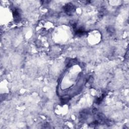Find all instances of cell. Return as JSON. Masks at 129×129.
Masks as SVG:
<instances>
[{
	"label": "cell",
	"mask_w": 129,
	"mask_h": 129,
	"mask_svg": "<svg viewBox=\"0 0 129 129\" xmlns=\"http://www.w3.org/2000/svg\"><path fill=\"white\" fill-rule=\"evenodd\" d=\"M64 11L68 15H71L75 10L74 6L72 4H68L64 7Z\"/></svg>",
	"instance_id": "obj_1"
},
{
	"label": "cell",
	"mask_w": 129,
	"mask_h": 129,
	"mask_svg": "<svg viewBox=\"0 0 129 129\" xmlns=\"http://www.w3.org/2000/svg\"><path fill=\"white\" fill-rule=\"evenodd\" d=\"M13 15L15 21L16 22H19L20 20V14L19 12V10L17 9H15L13 11Z\"/></svg>",
	"instance_id": "obj_2"
}]
</instances>
